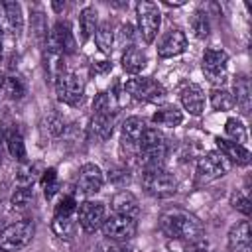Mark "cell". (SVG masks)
Returning <instances> with one entry per match:
<instances>
[{
    "label": "cell",
    "mask_w": 252,
    "mask_h": 252,
    "mask_svg": "<svg viewBox=\"0 0 252 252\" xmlns=\"http://www.w3.org/2000/svg\"><path fill=\"white\" fill-rule=\"evenodd\" d=\"M159 230L171 238V240H183V242H193L199 240L203 234V224L201 220L183 211V209H167L159 217Z\"/></svg>",
    "instance_id": "1"
},
{
    "label": "cell",
    "mask_w": 252,
    "mask_h": 252,
    "mask_svg": "<svg viewBox=\"0 0 252 252\" xmlns=\"http://www.w3.org/2000/svg\"><path fill=\"white\" fill-rule=\"evenodd\" d=\"M142 187L156 199H171L177 193V179L163 167L142 169Z\"/></svg>",
    "instance_id": "2"
},
{
    "label": "cell",
    "mask_w": 252,
    "mask_h": 252,
    "mask_svg": "<svg viewBox=\"0 0 252 252\" xmlns=\"http://www.w3.org/2000/svg\"><path fill=\"white\" fill-rule=\"evenodd\" d=\"M57 100L69 106H79L85 98V81L77 71L65 69L55 77Z\"/></svg>",
    "instance_id": "3"
},
{
    "label": "cell",
    "mask_w": 252,
    "mask_h": 252,
    "mask_svg": "<svg viewBox=\"0 0 252 252\" xmlns=\"http://www.w3.org/2000/svg\"><path fill=\"white\" fill-rule=\"evenodd\" d=\"M35 236V222L32 219L16 220L0 230V248L8 252L24 250Z\"/></svg>",
    "instance_id": "4"
},
{
    "label": "cell",
    "mask_w": 252,
    "mask_h": 252,
    "mask_svg": "<svg viewBox=\"0 0 252 252\" xmlns=\"http://www.w3.org/2000/svg\"><path fill=\"white\" fill-rule=\"evenodd\" d=\"M201 69L211 85L220 87L226 81V73H228V53L220 47H207L203 51Z\"/></svg>",
    "instance_id": "5"
},
{
    "label": "cell",
    "mask_w": 252,
    "mask_h": 252,
    "mask_svg": "<svg viewBox=\"0 0 252 252\" xmlns=\"http://www.w3.org/2000/svg\"><path fill=\"white\" fill-rule=\"evenodd\" d=\"M230 167H232V163L219 150L205 152L197 161V169H195L197 183H209L219 177H224L230 171Z\"/></svg>",
    "instance_id": "6"
},
{
    "label": "cell",
    "mask_w": 252,
    "mask_h": 252,
    "mask_svg": "<svg viewBox=\"0 0 252 252\" xmlns=\"http://www.w3.org/2000/svg\"><path fill=\"white\" fill-rule=\"evenodd\" d=\"M136 20H138V33L146 43H154L161 26V12L156 2L142 0L136 4Z\"/></svg>",
    "instance_id": "7"
},
{
    "label": "cell",
    "mask_w": 252,
    "mask_h": 252,
    "mask_svg": "<svg viewBox=\"0 0 252 252\" xmlns=\"http://www.w3.org/2000/svg\"><path fill=\"white\" fill-rule=\"evenodd\" d=\"M124 91L132 98L142 102H158V100H163L165 96V89L159 81H156L154 77H142V75L128 79L124 83Z\"/></svg>",
    "instance_id": "8"
},
{
    "label": "cell",
    "mask_w": 252,
    "mask_h": 252,
    "mask_svg": "<svg viewBox=\"0 0 252 252\" xmlns=\"http://www.w3.org/2000/svg\"><path fill=\"white\" fill-rule=\"evenodd\" d=\"M75 51V35L67 22H57L45 35V53L53 55H71Z\"/></svg>",
    "instance_id": "9"
},
{
    "label": "cell",
    "mask_w": 252,
    "mask_h": 252,
    "mask_svg": "<svg viewBox=\"0 0 252 252\" xmlns=\"http://www.w3.org/2000/svg\"><path fill=\"white\" fill-rule=\"evenodd\" d=\"M100 230H102V236L110 242H128L136 236L138 222H136V219H130V217L112 215V217L104 219Z\"/></svg>",
    "instance_id": "10"
},
{
    "label": "cell",
    "mask_w": 252,
    "mask_h": 252,
    "mask_svg": "<svg viewBox=\"0 0 252 252\" xmlns=\"http://www.w3.org/2000/svg\"><path fill=\"white\" fill-rule=\"evenodd\" d=\"M75 219H77L79 226H81L85 232L93 234V232H96V230L102 226V222H104V219H106V207H104V203H100V201L87 199V201L79 203L77 213H75Z\"/></svg>",
    "instance_id": "11"
},
{
    "label": "cell",
    "mask_w": 252,
    "mask_h": 252,
    "mask_svg": "<svg viewBox=\"0 0 252 252\" xmlns=\"http://www.w3.org/2000/svg\"><path fill=\"white\" fill-rule=\"evenodd\" d=\"M0 30L12 39H18L24 32V10L20 2L6 0L0 2Z\"/></svg>",
    "instance_id": "12"
},
{
    "label": "cell",
    "mask_w": 252,
    "mask_h": 252,
    "mask_svg": "<svg viewBox=\"0 0 252 252\" xmlns=\"http://www.w3.org/2000/svg\"><path fill=\"white\" fill-rule=\"evenodd\" d=\"M104 185V173L96 163H83L77 173V191L83 195H94Z\"/></svg>",
    "instance_id": "13"
},
{
    "label": "cell",
    "mask_w": 252,
    "mask_h": 252,
    "mask_svg": "<svg viewBox=\"0 0 252 252\" xmlns=\"http://www.w3.org/2000/svg\"><path fill=\"white\" fill-rule=\"evenodd\" d=\"M187 49V35L185 32H181L179 28H171L169 32H165V35L158 41V55L161 59H169V57H177Z\"/></svg>",
    "instance_id": "14"
},
{
    "label": "cell",
    "mask_w": 252,
    "mask_h": 252,
    "mask_svg": "<svg viewBox=\"0 0 252 252\" xmlns=\"http://www.w3.org/2000/svg\"><path fill=\"white\" fill-rule=\"evenodd\" d=\"M179 100L191 116H201L205 110V93L197 83H185L179 91Z\"/></svg>",
    "instance_id": "15"
},
{
    "label": "cell",
    "mask_w": 252,
    "mask_h": 252,
    "mask_svg": "<svg viewBox=\"0 0 252 252\" xmlns=\"http://www.w3.org/2000/svg\"><path fill=\"white\" fill-rule=\"evenodd\" d=\"M110 209H112L114 215H122V217H130V219L140 217V201L132 191H126V189L112 195Z\"/></svg>",
    "instance_id": "16"
},
{
    "label": "cell",
    "mask_w": 252,
    "mask_h": 252,
    "mask_svg": "<svg viewBox=\"0 0 252 252\" xmlns=\"http://www.w3.org/2000/svg\"><path fill=\"white\" fill-rule=\"evenodd\" d=\"M148 128L146 120L140 118V116H130L122 122V136H120V142H122V148L126 146L130 152L136 154V148H138V142L144 134V130Z\"/></svg>",
    "instance_id": "17"
},
{
    "label": "cell",
    "mask_w": 252,
    "mask_h": 252,
    "mask_svg": "<svg viewBox=\"0 0 252 252\" xmlns=\"http://www.w3.org/2000/svg\"><path fill=\"white\" fill-rule=\"evenodd\" d=\"M217 142V148L219 152L230 161V163H236V165H248L250 163V150L246 146H240L232 140H226V138H215Z\"/></svg>",
    "instance_id": "18"
},
{
    "label": "cell",
    "mask_w": 252,
    "mask_h": 252,
    "mask_svg": "<svg viewBox=\"0 0 252 252\" xmlns=\"http://www.w3.org/2000/svg\"><path fill=\"white\" fill-rule=\"evenodd\" d=\"M250 222L240 220L228 230V252H250Z\"/></svg>",
    "instance_id": "19"
},
{
    "label": "cell",
    "mask_w": 252,
    "mask_h": 252,
    "mask_svg": "<svg viewBox=\"0 0 252 252\" xmlns=\"http://www.w3.org/2000/svg\"><path fill=\"white\" fill-rule=\"evenodd\" d=\"M120 63H122V69H124L126 73H130V75L136 77V75L142 73L144 67L148 65V55H146V51H144L142 47H138V45L132 43V45H128V47L124 49Z\"/></svg>",
    "instance_id": "20"
},
{
    "label": "cell",
    "mask_w": 252,
    "mask_h": 252,
    "mask_svg": "<svg viewBox=\"0 0 252 252\" xmlns=\"http://www.w3.org/2000/svg\"><path fill=\"white\" fill-rule=\"evenodd\" d=\"M152 122L156 126H165V128H177L183 122V112L175 104H163L152 114Z\"/></svg>",
    "instance_id": "21"
},
{
    "label": "cell",
    "mask_w": 252,
    "mask_h": 252,
    "mask_svg": "<svg viewBox=\"0 0 252 252\" xmlns=\"http://www.w3.org/2000/svg\"><path fill=\"white\" fill-rule=\"evenodd\" d=\"M114 122H116V110H108V112H100V114H93V122H91V130L96 138L100 140H108L112 136L114 130Z\"/></svg>",
    "instance_id": "22"
},
{
    "label": "cell",
    "mask_w": 252,
    "mask_h": 252,
    "mask_svg": "<svg viewBox=\"0 0 252 252\" xmlns=\"http://www.w3.org/2000/svg\"><path fill=\"white\" fill-rule=\"evenodd\" d=\"M98 26V12L94 6H85L79 12V32H81V41L87 43L91 35H94Z\"/></svg>",
    "instance_id": "23"
},
{
    "label": "cell",
    "mask_w": 252,
    "mask_h": 252,
    "mask_svg": "<svg viewBox=\"0 0 252 252\" xmlns=\"http://www.w3.org/2000/svg\"><path fill=\"white\" fill-rule=\"evenodd\" d=\"M94 43L98 47L100 53L104 55H110L112 51V45H114V28L110 22H102L96 26V32H94Z\"/></svg>",
    "instance_id": "24"
},
{
    "label": "cell",
    "mask_w": 252,
    "mask_h": 252,
    "mask_svg": "<svg viewBox=\"0 0 252 252\" xmlns=\"http://www.w3.org/2000/svg\"><path fill=\"white\" fill-rule=\"evenodd\" d=\"M224 134L228 136L226 140H232L240 146H246L248 144V130H246V124L238 118V116H230L226 122H224Z\"/></svg>",
    "instance_id": "25"
},
{
    "label": "cell",
    "mask_w": 252,
    "mask_h": 252,
    "mask_svg": "<svg viewBox=\"0 0 252 252\" xmlns=\"http://www.w3.org/2000/svg\"><path fill=\"white\" fill-rule=\"evenodd\" d=\"M209 100H211L213 110H219V112H226L234 108V94L224 87H215L211 91Z\"/></svg>",
    "instance_id": "26"
},
{
    "label": "cell",
    "mask_w": 252,
    "mask_h": 252,
    "mask_svg": "<svg viewBox=\"0 0 252 252\" xmlns=\"http://www.w3.org/2000/svg\"><path fill=\"white\" fill-rule=\"evenodd\" d=\"M4 140H6V148H8L10 156H12L16 161H20V163L28 161L26 144H24V138H22V134H20V132L12 130V132H8V134H6V138H4Z\"/></svg>",
    "instance_id": "27"
},
{
    "label": "cell",
    "mask_w": 252,
    "mask_h": 252,
    "mask_svg": "<svg viewBox=\"0 0 252 252\" xmlns=\"http://www.w3.org/2000/svg\"><path fill=\"white\" fill-rule=\"evenodd\" d=\"M234 104H238L244 114L250 110V83L246 77H238L234 81Z\"/></svg>",
    "instance_id": "28"
},
{
    "label": "cell",
    "mask_w": 252,
    "mask_h": 252,
    "mask_svg": "<svg viewBox=\"0 0 252 252\" xmlns=\"http://www.w3.org/2000/svg\"><path fill=\"white\" fill-rule=\"evenodd\" d=\"M35 181H37V163H30V161L20 163L18 171H16V185L18 187H33Z\"/></svg>",
    "instance_id": "29"
},
{
    "label": "cell",
    "mask_w": 252,
    "mask_h": 252,
    "mask_svg": "<svg viewBox=\"0 0 252 252\" xmlns=\"http://www.w3.org/2000/svg\"><path fill=\"white\" fill-rule=\"evenodd\" d=\"M189 26H191V32L197 39H205L209 33H211V24H209V16L203 12V10H197L193 12L191 20H189Z\"/></svg>",
    "instance_id": "30"
},
{
    "label": "cell",
    "mask_w": 252,
    "mask_h": 252,
    "mask_svg": "<svg viewBox=\"0 0 252 252\" xmlns=\"http://www.w3.org/2000/svg\"><path fill=\"white\" fill-rule=\"evenodd\" d=\"M39 183H41V189H43V195L47 199L55 197L57 191H59V175H57V169L55 167H47L41 171V177H39Z\"/></svg>",
    "instance_id": "31"
},
{
    "label": "cell",
    "mask_w": 252,
    "mask_h": 252,
    "mask_svg": "<svg viewBox=\"0 0 252 252\" xmlns=\"http://www.w3.org/2000/svg\"><path fill=\"white\" fill-rule=\"evenodd\" d=\"M32 201H33V189L32 187H18L10 197V207H12V211L22 213L32 205Z\"/></svg>",
    "instance_id": "32"
},
{
    "label": "cell",
    "mask_w": 252,
    "mask_h": 252,
    "mask_svg": "<svg viewBox=\"0 0 252 252\" xmlns=\"http://www.w3.org/2000/svg\"><path fill=\"white\" fill-rule=\"evenodd\" d=\"M2 91H4V94H6L10 100H20V98H24V94H26V85H24V81H22L20 77L10 75V77L4 79Z\"/></svg>",
    "instance_id": "33"
},
{
    "label": "cell",
    "mask_w": 252,
    "mask_h": 252,
    "mask_svg": "<svg viewBox=\"0 0 252 252\" xmlns=\"http://www.w3.org/2000/svg\"><path fill=\"white\" fill-rule=\"evenodd\" d=\"M51 228L59 238H71L75 228V217H53Z\"/></svg>",
    "instance_id": "34"
},
{
    "label": "cell",
    "mask_w": 252,
    "mask_h": 252,
    "mask_svg": "<svg viewBox=\"0 0 252 252\" xmlns=\"http://www.w3.org/2000/svg\"><path fill=\"white\" fill-rule=\"evenodd\" d=\"M77 207H79V203L75 201L73 195H63L61 201L55 205V213H53V217H75Z\"/></svg>",
    "instance_id": "35"
},
{
    "label": "cell",
    "mask_w": 252,
    "mask_h": 252,
    "mask_svg": "<svg viewBox=\"0 0 252 252\" xmlns=\"http://www.w3.org/2000/svg\"><path fill=\"white\" fill-rule=\"evenodd\" d=\"M93 110H94V114L114 110V108H112L110 94H108V93H98V94H96V98H94V102H93Z\"/></svg>",
    "instance_id": "36"
},
{
    "label": "cell",
    "mask_w": 252,
    "mask_h": 252,
    "mask_svg": "<svg viewBox=\"0 0 252 252\" xmlns=\"http://www.w3.org/2000/svg\"><path fill=\"white\" fill-rule=\"evenodd\" d=\"M232 207L236 211H240L244 217H248L250 215V199H248V195L242 193V191H236L232 195Z\"/></svg>",
    "instance_id": "37"
},
{
    "label": "cell",
    "mask_w": 252,
    "mask_h": 252,
    "mask_svg": "<svg viewBox=\"0 0 252 252\" xmlns=\"http://www.w3.org/2000/svg\"><path fill=\"white\" fill-rule=\"evenodd\" d=\"M183 252H209V242L199 238L193 242H187V246L183 248Z\"/></svg>",
    "instance_id": "38"
},
{
    "label": "cell",
    "mask_w": 252,
    "mask_h": 252,
    "mask_svg": "<svg viewBox=\"0 0 252 252\" xmlns=\"http://www.w3.org/2000/svg\"><path fill=\"white\" fill-rule=\"evenodd\" d=\"M106 252H136V248L128 242H114L110 248H106Z\"/></svg>",
    "instance_id": "39"
},
{
    "label": "cell",
    "mask_w": 252,
    "mask_h": 252,
    "mask_svg": "<svg viewBox=\"0 0 252 252\" xmlns=\"http://www.w3.org/2000/svg\"><path fill=\"white\" fill-rule=\"evenodd\" d=\"M112 69V63L102 59V61H93V71L94 73H108Z\"/></svg>",
    "instance_id": "40"
},
{
    "label": "cell",
    "mask_w": 252,
    "mask_h": 252,
    "mask_svg": "<svg viewBox=\"0 0 252 252\" xmlns=\"http://www.w3.org/2000/svg\"><path fill=\"white\" fill-rule=\"evenodd\" d=\"M2 39H4V33L0 30V61H2V53H4V47H2Z\"/></svg>",
    "instance_id": "41"
},
{
    "label": "cell",
    "mask_w": 252,
    "mask_h": 252,
    "mask_svg": "<svg viewBox=\"0 0 252 252\" xmlns=\"http://www.w3.org/2000/svg\"><path fill=\"white\" fill-rule=\"evenodd\" d=\"M4 79H6V75L0 71V91H2V87H4Z\"/></svg>",
    "instance_id": "42"
},
{
    "label": "cell",
    "mask_w": 252,
    "mask_h": 252,
    "mask_svg": "<svg viewBox=\"0 0 252 252\" xmlns=\"http://www.w3.org/2000/svg\"><path fill=\"white\" fill-rule=\"evenodd\" d=\"M0 252H8V250H4V248H0Z\"/></svg>",
    "instance_id": "43"
},
{
    "label": "cell",
    "mask_w": 252,
    "mask_h": 252,
    "mask_svg": "<svg viewBox=\"0 0 252 252\" xmlns=\"http://www.w3.org/2000/svg\"><path fill=\"white\" fill-rule=\"evenodd\" d=\"M0 140H2V132H0Z\"/></svg>",
    "instance_id": "44"
},
{
    "label": "cell",
    "mask_w": 252,
    "mask_h": 252,
    "mask_svg": "<svg viewBox=\"0 0 252 252\" xmlns=\"http://www.w3.org/2000/svg\"><path fill=\"white\" fill-rule=\"evenodd\" d=\"M209 252H211V250H209ZM213 252H217V250H213Z\"/></svg>",
    "instance_id": "45"
}]
</instances>
